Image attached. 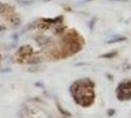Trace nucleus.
Wrapping results in <instances>:
<instances>
[{"label":"nucleus","instance_id":"obj_1","mask_svg":"<svg viewBox=\"0 0 131 118\" xmlns=\"http://www.w3.org/2000/svg\"><path fill=\"white\" fill-rule=\"evenodd\" d=\"M32 48L29 45H23L18 50V55H21L22 57H27L29 54H31Z\"/></svg>","mask_w":131,"mask_h":118},{"label":"nucleus","instance_id":"obj_2","mask_svg":"<svg viewBox=\"0 0 131 118\" xmlns=\"http://www.w3.org/2000/svg\"><path fill=\"white\" fill-rule=\"evenodd\" d=\"M10 23H11L12 26L17 27V26H19L20 24H21V20H20L18 17H14V18H12V19L10 20Z\"/></svg>","mask_w":131,"mask_h":118},{"label":"nucleus","instance_id":"obj_3","mask_svg":"<svg viewBox=\"0 0 131 118\" xmlns=\"http://www.w3.org/2000/svg\"><path fill=\"white\" fill-rule=\"evenodd\" d=\"M125 37L124 36H118V37H116L114 39H111V41H109V43H114V42H119V41H125Z\"/></svg>","mask_w":131,"mask_h":118},{"label":"nucleus","instance_id":"obj_4","mask_svg":"<svg viewBox=\"0 0 131 118\" xmlns=\"http://www.w3.org/2000/svg\"><path fill=\"white\" fill-rule=\"evenodd\" d=\"M117 54V51H114V52H111V53L104 54V55H102V57H104V58H112V57L116 56Z\"/></svg>","mask_w":131,"mask_h":118},{"label":"nucleus","instance_id":"obj_5","mask_svg":"<svg viewBox=\"0 0 131 118\" xmlns=\"http://www.w3.org/2000/svg\"><path fill=\"white\" fill-rule=\"evenodd\" d=\"M58 109L60 110V112H61L62 114H64V115H67V116H70V113L69 111H67V110L63 109V108L61 107V105H60V104H58Z\"/></svg>","mask_w":131,"mask_h":118},{"label":"nucleus","instance_id":"obj_6","mask_svg":"<svg viewBox=\"0 0 131 118\" xmlns=\"http://www.w3.org/2000/svg\"><path fill=\"white\" fill-rule=\"evenodd\" d=\"M29 64H37V63L40 62V59L39 58H30V60L28 61Z\"/></svg>","mask_w":131,"mask_h":118},{"label":"nucleus","instance_id":"obj_7","mask_svg":"<svg viewBox=\"0 0 131 118\" xmlns=\"http://www.w3.org/2000/svg\"><path fill=\"white\" fill-rule=\"evenodd\" d=\"M5 10H6V6H5L3 3L0 2V14L4 13V12H5Z\"/></svg>","mask_w":131,"mask_h":118},{"label":"nucleus","instance_id":"obj_8","mask_svg":"<svg viewBox=\"0 0 131 118\" xmlns=\"http://www.w3.org/2000/svg\"><path fill=\"white\" fill-rule=\"evenodd\" d=\"M108 114H109L110 116L113 115V114H114V110H113V109H110V110H109V111H108Z\"/></svg>","mask_w":131,"mask_h":118},{"label":"nucleus","instance_id":"obj_9","mask_svg":"<svg viewBox=\"0 0 131 118\" xmlns=\"http://www.w3.org/2000/svg\"><path fill=\"white\" fill-rule=\"evenodd\" d=\"M35 86H37V87H43V85H41V84H38V83H36V84H35Z\"/></svg>","mask_w":131,"mask_h":118}]
</instances>
